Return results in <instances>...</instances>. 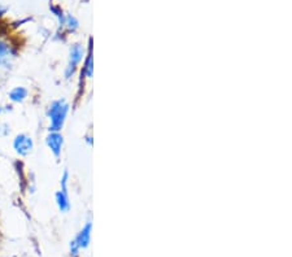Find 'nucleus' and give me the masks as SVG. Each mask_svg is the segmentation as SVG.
<instances>
[{"mask_svg": "<svg viewBox=\"0 0 292 257\" xmlns=\"http://www.w3.org/2000/svg\"><path fill=\"white\" fill-rule=\"evenodd\" d=\"M68 112H69V104L67 100L59 99L53 100L48 107L47 110V117L49 120V131H61L64 127V123L67 121Z\"/></svg>", "mask_w": 292, "mask_h": 257, "instance_id": "1", "label": "nucleus"}, {"mask_svg": "<svg viewBox=\"0 0 292 257\" xmlns=\"http://www.w3.org/2000/svg\"><path fill=\"white\" fill-rule=\"evenodd\" d=\"M83 57H85V49H83V47L81 44H74V46H72L71 51H69L68 67L65 69V77H73V74L75 73L78 65H79V63H81Z\"/></svg>", "mask_w": 292, "mask_h": 257, "instance_id": "2", "label": "nucleus"}, {"mask_svg": "<svg viewBox=\"0 0 292 257\" xmlns=\"http://www.w3.org/2000/svg\"><path fill=\"white\" fill-rule=\"evenodd\" d=\"M13 149L18 156L26 157L33 152L34 149V141L33 138L28 134H18L13 139Z\"/></svg>", "mask_w": 292, "mask_h": 257, "instance_id": "3", "label": "nucleus"}, {"mask_svg": "<svg viewBox=\"0 0 292 257\" xmlns=\"http://www.w3.org/2000/svg\"><path fill=\"white\" fill-rule=\"evenodd\" d=\"M46 145L51 153L56 159H59L61 156V152H63L64 146V137L61 135L60 131H49L48 135L46 137Z\"/></svg>", "mask_w": 292, "mask_h": 257, "instance_id": "4", "label": "nucleus"}, {"mask_svg": "<svg viewBox=\"0 0 292 257\" xmlns=\"http://www.w3.org/2000/svg\"><path fill=\"white\" fill-rule=\"evenodd\" d=\"M14 57V51L7 40L0 38V67L9 68L11 60Z\"/></svg>", "mask_w": 292, "mask_h": 257, "instance_id": "5", "label": "nucleus"}, {"mask_svg": "<svg viewBox=\"0 0 292 257\" xmlns=\"http://www.w3.org/2000/svg\"><path fill=\"white\" fill-rule=\"evenodd\" d=\"M91 229L92 225L91 222H87L83 229L79 231V234L77 235V238L74 239V243L77 244V247L81 250V248H87L88 244H90V238H91Z\"/></svg>", "mask_w": 292, "mask_h": 257, "instance_id": "6", "label": "nucleus"}, {"mask_svg": "<svg viewBox=\"0 0 292 257\" xmlns=\"http://www.w3.org/2000/svg\"><path fill=\"white\" fill-rule=\"evenodd\" d=\"M29 96V90L24 86H16L8 92V99L11 100L14 104H20V103H24Z\"/></svg>", "mask_w": 292, "mask_h": 257, "instance_id": "7", "label": "nucleus"}, {"mask_svg": "<svg viewBox=\"0 0 292 257\" xmlns=\"http://www.w3.org/2000/svg\"><path fill=\"white\" fill-rule=\"evenodd\" d=\"M55 200H56V205L59 211L63 213L71 211V200H69V192L63 190H59L55 194Z\"/></svg>", "mask_w": 292, "mask_h": 257, "instance_id": "8", "label": "nucleus"}, {"mask_svg": "<svg viewBox=\"0 0 292 257\" xmlns=\"http://www.w3.org/2000/svg\"><path fill=\"white\" fill-rule=\"evenodd\" d=\"M92 64H94V63H92V53H91V51H90L87 59H86L85 68H83V72H85L86 77H87V78L92 77Z\"/></svg>", "mask_w": 292, "mask_h": 257, "instance_id": "9", "label": "nucleus"}, {"mask_svg": "<svg viewBox=\"0 0 292 257\" xmlns=\"http://www.w3.org/2000/svg\"><path fill=\"white\" fill-rule=\"evenodd\" d=\"M67 25V28L69 29V30H75V29H78V21L75 20V18L72 16V14H69V16H65V22H64V26Z\"/></svg>", "mask_w": 292, "mask_h": 257, "instance_id": "10", "label": "nucleus"}, {"mask_svg": "<svg viewBox=\"0 0 292 257\" xmlns=\"http://www.w3.org/2000/svg\"><path fill=\"white\" fill-rule=\"evenodd\" d=\"M78 251H79V248L77 247V244L74 243V240L71 243V255H73L74 257L78 256Z\"/></svg>", "mask_w": 292, "mask_h": 257, "instance_id": "11", "label": "nucleus"}, {"mask_svg": "<svg viewBox=\"0 0 292 257\" xmlns=\"http://www.w3.org/2000/svg\"><path fill=\"white\" fill-rule=\"evenodd\" d=\"M5 12H7V7H4L3 4H0V17H1V16H4V14H5Z\"/></svg>", "mask_w": 292, "mask_h": 257, "instance_id": "12", "label": "nucleus"}, {"mask_svg": "<svg viewBox=\"0 0 292 257\" xmlns=\"http://www.w3.org/2000/svg\"><path fill=\"white\" fill-rule=\"evenodd\" d=\"M3 110H4V108H1V107H0V114L3 113Z\"/></svg>", "mask_w": 292, "mask_h": 257, "instance_id": "13", "label": "nucleus"}]
</instances>
